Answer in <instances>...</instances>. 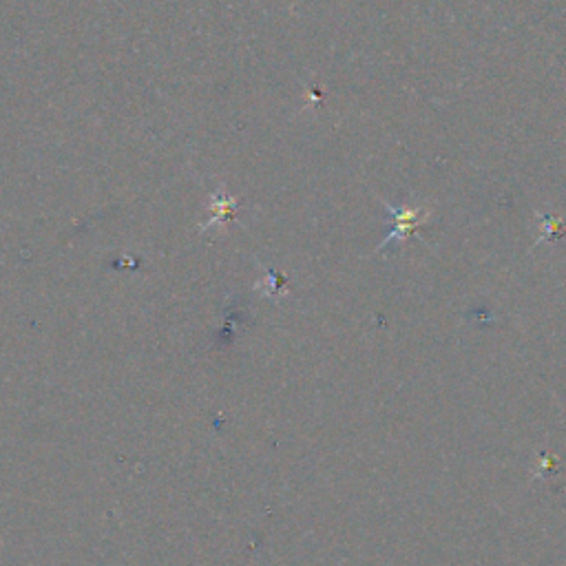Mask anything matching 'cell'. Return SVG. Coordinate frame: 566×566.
I'll list each match as a JSON object with an SVG mask.
<instances>
[{"mask_svg":"<svg viewBox=\"0 0 566 566\" xmlns=\"http://www.w3.org/2000/svg\"><path fill=\"white\" fill-rule=\"evenodd\" d=\"M387 211H390L392 219H394V228H392V233L390 237H387L383 241V250L394 244V241H403L405 237H410L414 230L418 226H423L427 222V217L429 213L425 211V208H407V206H392V204H385Z\"/></svg>","mask_w":566,"mask_h":566,"instance_id":"6da1fadb","label":"cell"}]
</instances>
